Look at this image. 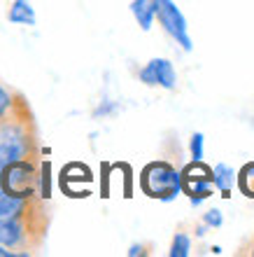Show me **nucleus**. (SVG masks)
<instances>
[{"label": "nucleus", "mask_w": 254, "mask_h": 257, "mask_svg": "<svg viewBox=\"0 0 254 257\" xmlns=\"http://www.w3.org/2000/svg\"><path fill=\"white\" fill-rule=\"evenodd\" d=\"M142 192L159 201H173L180 194V171L168 162H152L140 173Z\"/></svg>", "instance_id": "obj_1"}, {"label": "nucleus", "mask_w": 254, "mask_h": 257, "mask_svg": "<svg viewBox=\"0 0 254 257\" xmlns=\"http://www.w3.org/2000/svg\"><path fill=\"white\" fill-rule=\"evenodd\" d=\"M212 169L201 162H191L180 171V190L189 196L191 206H201L207 196L212 194Z\"/></svg>", "instance_id": "obj_2"}, {"label": "nucleus", "mask_w": 254, "mask_h": 257, "mask_svg": "<svg viewBox=\"0 0 254 257\" xmlns=\"http://www.w3.org/2000/svg\"><path fill=\"white\" fill-rule=\"evenodd\" d=\"M35 183H38L35 169L28 162H24V159L7 164V166H3V171H0V187H3V194L28 199V196L35 192Z\"/></svg>", "instance_id": "obj_3"}, {"label": "nucleus", "mask_w": 254, "mask_h": 257, "mask_svg": "<svg viewBox=\"0 0 254 257\" xmlns=\"http://www.w3.org/2000/svg\"><path fill=\"white\" fill-rule=\"evenodd\" d=\"M156 19L163 26V31L184 52L194 49V42H191V35H189V28H187V19H184V14L180 12V7L175 5L173 0H156Z\"/></svg>", "instance_id": "obj_4"}, {"label": "nucleus", "mask_w": 254, "mask_h": 257, "mask_svg": "<svg viewBox=\"0 0 254 257\" xmlns=\"http://www.w3.org/2000/svg\"><path fill=\"white\" fill-rule=\"evenodd\" d=\"M26 134L14 124H0V171L26 155Z\"/></svg>", "instance_id": "obj_5"}, {"label": "nucleus", "mask_w": 254, "mask_h": 257, "mask_svg": "<svg viewBox=\"0 0 254 257\" xmlns=\"http://www.w3.org/2000/svg\"><path fill=\"white\" fill-rule=\"evenodd\" d=\"M140 82H145L149 87H163L168 91H173L177 87V75H175V68L168 59H152L140 70Z\"/></svg>", "instance_id": "obj_6"}, {"label": "nucleus", "mask_w": 254, "mask_h": 257, "mask_svg": "<svg viewBox=\"0 0 254 257\" xmlns=\"http://www.w3.org/2000/svg\"><path fill=\"white\" fill-rule=\"evenodd\" d=\"M131 12L142 31H149L156 19V0H133L131 3Z\"/></svg>", "instance_id": "obj_7"}, {"label": "nucleus", "mask_w": 254, "mask_h": 257, "mask_svg": "<svg viewBox=\"0 0 254 257\" xmlns=\"http://www.w3.org/2000/svg\"><path fill=\"white\" fill-rule=\"evenodd\" d=\"M7 19L12 24H21V26H35L38 17H35V10L31 7L28 0H14L10 12H7Z\"/></svg>", "instance_id": "obj_8"}, {"label": "nucleus", "mask_w": 254, "mask_h": 257, "mask_svg": "<svg viewBox=\"0 0 254 257\" xmlns=\"http://www.w3.org/2000/svg\"><path fill=\"white\" fill-rule=\"evenodd\" d=\"M24 236V227L17 217L0 220V245H17Z\"/></svg>", "instance_id": "obj_9"}, {"label": "nucleus", "mask_w": 254, "mask_h": 257, "mask_svg": "<svg viewBox=\"0 0 254 257\" xmlns=\"http://www.w3.org/2000/svg\"><path fill=\"white\" fill-rule=\"evenodd\" d=\"M233 169L231 166H226V164H217L212 169V183L214 187L221 192V196H228V192H231V187H233Z\"/></svg>", "instance_id": "obj_10"}, {"label": "nucleus", "mask_w": 254, "mask_h": 257, "mask_svg": "<svg viewBox=\"0 0 254 257\" xmlns=\"http://www.w3.org/2000/svg\"><path fill=\"white\" fill-rule=\"evenodd\" d=\"M21 210H24V199H19V196H10V194L0 196V220L17 217Z\"/></svg>", "instance_id": "obj_11"}, {"label": "nucleus", "mask_w": 254, "mask_h": 257, "mask_svg": "<svg viewBox=\"0 0 254 257\" xmlns=\"http://www.w3.org/2000/svg\"><path fill=\"white\" fill-rule=\"evenodd\" d=\"M238 187L245 196L254 199V162H247L238 173Z\"/></svg>", "instance_id": "obj_12"}, {"label": "nucleus", "mask_w": 254, "mask_h": 257, "mask_svg": "<svg viewBox=\"0 0 254 257\" xmlns=\"http://www.w3.org/2000/svg\"><path fill=\"white\" fill-rule=\"evenodd\" d=\"M191 252V241H189L187 234H175L173 245H170V257H187Z\"/></svg>", "instance_id": "obj_13"}, {"label": "nucleus", "mask_w": 254, "mask_h": 257, "mask_svg": "<svg viewBox=\"0 0 254 257\" xmlns=\"http://www.w3.org/2000/svg\"><path fill=\"white\" fill-rule=\"evenodd\" d=\"M191 157H194V162L203 159V134L191 136Z\"/></svg>", "instance_id": "obj_14"}, {"label": "nucleus", "mask_w": 254, "mask_h": 257, "mask_svg": "<svg viewBox=\"0 0 254 257\" xmlns=\"http://www.w3.org/2000/svg\"><path fill=\"white\" fill-rule=\"evenodd\" d=\"M10 108H12V96H10L7 89L0 87V117H5L10 112Z\"/></svg>", "instance_id": "obj_15"}, {"label": "nucleus", "mask_w": 254, "mask_h": 257, "mask_svg": "<svg viewBox=\"0 0 254 257\" xmlns=\"http://www.w3.org/2000/svg\"><path fill=\"white\" fill-rule=\"evenodd\" d=\"M221 220H224V217H221V213L217 208L207 210V213H205V224H207V227H219Z\"/></svg>", "instance_id": "obj_16"}, {"label": "nucleus", "mask_w": 254, "mask_h": 257, "mask_svg": "<svg viewBox=\"0 0 254 257\" xmlns=\"http://www.w3.org/2000/svg\"><path fill=\"white\" fill-rule=\"evenodd\" d=\"M42 196H45V199H47L49 196V164H42Z\"/></svg>", "instance_id": "obj_17"}, {"label": "nucleus", "mask_w": 254, "mask_h": 257, "mask_svg": "<svg viewBox=\"0 0 254 257\" xmlns=\"http://www.w3.org/2000/svg\"><path fill=\"white\" fill-rule=\"evenodd\" d=\"M128 255H142V245H131V250H128Z\"/></svg>", "instance_id": "obj_18"}, {"label": "nucleus", "mask_w": 254, "mask_h": 257, "mask_svg": "<svg viewBox=\"0 0 254 257\" xmlns=\"http://www.w3.org/2000/svg\"><path fill=\"white\" fill-rule=\"evenodd\" d=\"M17 252H12V250H7L5 245H0V257H14Z\"/></svg>", "instance_id": "obj_19"}, {"label": "nucleus", "mask_w": 254, "mask_h": 257, "mask_svg": "<svg viewBox=\"0 0 254 257\" xmlns=\"http://www.w3.org/2000/svg\"><path fill=\"white\" fill-rule=\"evenodd\" d=\"M252 255H254V250H252Z\"/></svg>", "instance_id": "obj_20"}]
</instances>
